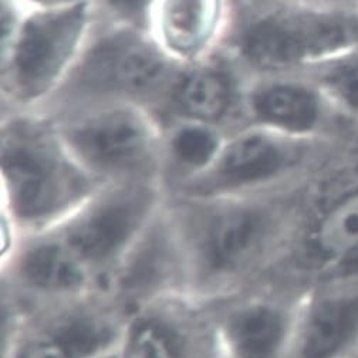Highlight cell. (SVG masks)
Masks as SVG:
<instances>
[{"mask_svg": "<svg viewBox=\"0 0 358 358\" xmlns=\"http://www.w3.org/2000/svg\"><path fill=\"white\" fill-rule=\"evenodd\" d=\"M166 196L158 182L106 184L56 225L17 238L2 252L5 307L104 294Z\"/></svg>", "mask_w": 358, "mask_h": 358, "instance_id": "1", "label": "cell"}, {"mask_svg": "<svg viewBox=\"0 0 358 358\" xmlns=\"http://www.w3.org/2000/svg\"><path fill=\"white\" fill-rule=\"evenodd\" d=\"M289 191L216 198L168 195L191 299L205 306L271 278L297 216Z\"/></svg>", "mask_w": 358, "mask_h": 358, "instance_id": "2", "label": "cell"}, {"mask_svg": "<svg viewBox=\"0 0 358 358\" xmlns=\"http://www.w3.org/2000/svg\"><path fill=\"white\" fill-rule=\"evenodd\" d=\"M103 185L50 131L12 125L2 143V252L56 225Z\"/></svg>", "mask_w": 358, "mask_h": 358, "instance_id": "3", "label": "cell"}, {"mask_svg": "<svg viewBox=\"0 0 358 358\" xmlns=\"http://www.w3.org/2000/svg\"><path fill=\"white\" fill-rule=\"evenodd\" d=\"M131 315L104 294L5 308L3 358H99Z\"/></svg>", "mask_w": 358, "mask_h": 358, "instance_id": "4", "label": "cell"}, {"mask_svg": "<svg viewBox=\"0 0 358 358\" xmlns=\"http://www.w3.org/2000/svg\"><path fill=\"white\" fill-rule=\"evenodd\" d=\"M293 276H308L316 285L358 279V187L297 213L286 250L266 282L282 285Z\"/></svg>", "mask_w": 358, "mask_h": 358, "instance_id": "5", "label": "cell"}, {"mask_svg": "<svg viewBox=\"0 0 358 358\" xmlns=\"http://www.w3.org/2000/svg\"><path fill=\"white\" fill-rule=\"evenodd\" d=\"M300 294L264 282L205 304L219 358H290Z\"/></svg>", "mask_w": 358, "mask_h": 358, "instance_id": "6", "label": "cell"}, {"mask_svg": "<svg viewBox=\"0 0 358 358\" xmlns=\"http://www.w3.org/2000/svg\"><path fill=\"white\" fill-rule=\"evenodd\" d=\"M104 296L128 315L166 297H189L184 252L168 196L115 268Z\"/></svg>", "mask_w": 358, "mask_h": 358, "instance_id": "7", "label": "cell"}, {"mask_svg": "<svg viewBox=\"0 0 358 358\" xmlns=\"http://www.w3.org/2000/svg\"><path fill=\"white\" fill-rule=\"evenodd\" d=\"M300 152L287 137L246 132L222 147L210 168L171 196L216 198L276 192L293 185Z\"/></svg>", "mask_w": 358, "mask_h": 358, "instance_id": "8", "label": "cell"}, {"mask_svg": "<svg viewBox=\"0 0 358 358\" xmlns=\"http://www.w3.org/2000/svg\"><path fill=\"white\" fill-rule=\"evenodd\" d=\"M64 143L101 184H161V159L151 132L131 113L115 111L88 118L67 134Z\"/></svg>", "mask_w": 358, "mask_h": 358, "instance_id": "9", "label": "cell"}, {"mask_svg": "<svg viewBox=\"0 0 358 358\" xmlns=\"http://www.w3.org/2000/svg\"><path fill=\"white\" fill-rule=\"evenodd\" d=\"M99 358H216V352L199 313L166 299L134 311L115 344Z\"/></svg>", "mask_w": 358, "mask_h": 358, "instance_id": "10", "label": "cell"}, {"mask_svg": "<svg viewBox=\"0 0 358 358\" xmlns=\"http://www.w3.org/2000/svg\"><path fill=\"white\" fill-rule=\"evenodd\" d=\"M358 348V279L320 283L299 299L290 358H351Z\"/></svg>", "mask_w": 358, "mask_h": 358, "instance_id": "11", "label": "cell"}, {"mask_svg": "<svg viewBox=\"0 0 358 358\" xmlns=\"http://www.w3.org/2000/svg\"><path fill=\"white\" fill-rule=\"evenodd\" d=\"M343 29L316 17H280L256 26L246 38V52L259 66L279 69L327 52L343 43Z\"/></svg>", "mask_w": 358, "mask_h": 358, "instance_id": "12", "label": "cell"}, {"mask_svg": "<svg viewBox=\"0 0 358 358\" xmlns=\"http://www.w3.org/2000/svg\"><path fill=\"white\" fill-rule=\"evenodd\" d=\"M83 24V10L74 8L38 16L24 29L16 63L22 83L37 90L46 84L70 55Z\"/></svg>", "mask_w": 358, "mask_h": 358, "instance_id": "13", "label": "cell"}, {"mask_svg": "<svg viewBox=\"0 0 358 358\" xmlns=\"http://www.w3.org/2000/svg\"><path fill=\"white\" fill-rule=\"evenodd\" d=\"M162 63L145 44L121 37L101 46L90 59L85 77L104 87L141 90L152 85L161 76Z\"/></svg>", "mask_w": 358, "mask_h": 358, "instance_id": "14", "label": "cell"}, {"mask_svg": "<svg viewBox=\"0 0 358 358\" xmlns=\"http://www.w3.org/2000/svg\"><path fill=\"white\" fill-rule=\"evenodd\" d=\"M259 120L287 137L301 138L320 121V104L304 88L278 85L263 92L255 101Z\"/></svg>", "mask_w": 358, "mask_h": 358, "instance_id": "15", "label": "cell"}, {"mask_svg": "<svg viewBox=\"0 0 358 358\" xmlns=\"http://www.w3.org/2000/svg\"><path fill=\"white\" fill-rule=\"evenodd\" d=\"M182 110L199 122H213L229 106V90L220 76L198 73L189 77L179 92Z\"/></svg>", "mask_w": 358, "mask_h": 358, "instance_id": "16", "label": "cell"}, {"mask_svg": "<svg viewBox=\"0 0 358 358\" xmlns=\"http://www.w3.org/2000/svg\"><path fill=\"white\" fill-rule=\"evenodd\" d=\"M209 17V0H169L165 26L169 40L181 49L201 40Z\"/></svg>", "mask_w": 358, "mask_h": 358, "instance_id": "17", "label": "cell"}, {"mask_svg": "<svg viewBox=\"0 0 358 358\" xmlns=\"http://www.w3.org/2000/svg\"><path fill=\"white\" fill-rule=\"evenodd\" d=\"M334 99L350 113L358 114V56L344 60L327 77Z\"/></svg>", "mask_w": 358, "mask_h": 358, "instance_id": "18", "label": "cell"}, {"mask_svg": "<svg viewBox=\"0 0 358 358\" xmlns=\"http://www.w3.org/2000/svg\"><path fill=\"white\" fill-rule=\"evenodd\" d=\"M111 2L122 9H134L141 3V0H111Z\"/></svg>", "mask_w": 358, "mask_h": 358, "instance_id": "19", "label": "cell"}]
</instances>
